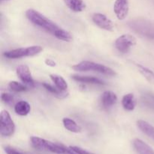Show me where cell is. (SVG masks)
Returning <instances> with one entry per match:
<instances>
[{"label": "cell", "mask_w": 154, "mask_h": 154, "mask_svg": "<svg viewBox=\"0 0 154 154\" xmlns=\"http://www.w3.org/2000/svg\"><path fill=\"white\" fill-rule=\"evenodd\" d=\"M136 38L133 35L124 34L116 39L114 45L119 52L122 54H126L130 51L132 47L136 45Z\"/></svg>", "instance_id": "52a82bcc"}, {"label": "cell", "mask_w": 154, "mask_h": 154, "mask_svg": "<svg viewBox=\"0 0 154 154\" xmlns=\"http://www.w3.org/2000/svg\"><path fill=\"white\" fill-rule=\"evenodd\" d=\"M50 78H51V79L52 80V81L54 83V84H55V86L57 88L63 90V91H66L67 90L68 84L63 77L60 76L58 75L52 74V75H50Z\"/></svg>", "instance_id": "44dd1931"}, {"label": "cell", "mask_w": 154, "mask_h": 154, "mask_svg": "<svg viewBox=\"0 0 154 154\" xmlns=\"http://www.w3.org/2000/svg\"><path fill=\"white\" fill-rule=\"evenodd\" d=\"M4 150L7 154H25L24 153H22L21 151H20V150L14 148V147H10V146H6V147H5Z\"/></svg>", "instance_id": "484cf974"}, {"label": "cell", "mask_w": 154, "mask_h": 154, "mask_svg": "<svg viewBox=\"0 0 154 154\" xmlns=\"http://www.w3.org/2000/svg\"><path fill=\"white\" fill-rule=\"evenodd\" d=\"M2 101L4 103H5L8 105H13L14 104V97L13 95L9 94L7 93H2L1 96Z\"/></svg>", "instance_id": "cb8c5ba5"}, {"label": "cell", "mask_w": 154, "mask_h": 154, "mask_svg": "<svg viewBox=\"0 0 154 154\" xmlns=\"http://www.w3.org/2000/svg\"><path fill=\"white\" fill-rule=\"evenodd\" d=\"M25 154H29V153H25Z\"/></svg>", "instance_id": "f546056e"}, {"label": "cell", "mask_w": 154, "mask_h": 154, "mask_svg": "<svg viewBox=\"0 0 154 154\" xmlns=\"http://www.w3.org/2000/svg\"><path fill=\"white\" fill-rule=\"evenodd\" d=\"M69 148H70L72 151H74L75 153L78 154H94L93 153H92V152H90L88 151V150H85V149H83L79 147H76V146H71V147H69Z\"/></svg>", "instance_id": "d4e9b609"}, {"label": "cell", "mask_w": 154, "mask_h": 154, "mask_svg": "<svg viewBox=\"0 0 154 154\" xmlns=\"http://www.w3.org/2000/svg\"><path fill=\"white\" fill-rule=\"evenodd\" d=\"M8 87L12 91L16 93H21V92H26L28 90V87L26 85L20 84L17 81H11L8 84Z\"/></svg>", "instance_id": "603a6c76"}, {"label": "cell", "mask_w": 154, "mask_h": 154, "mask_svg": "<svg viewBox=\"0 0 154 154\" xmlns=\"http://www.w3.org/2000/svg\"><path fill=\"white\" fill-rule=\"evenodd\" d=\"M17 75L23 83L29 87H34L35 82L33 80L29 69L26 65H21L17 68Z\"/></svg>", "instance_id": "9c48e42d"}, {"label": "cell", "mask_w": 154, "mask_h": 154, "mask_svg": "<svg viewBox=\"0 0 154 154\" xmlns=\"http://www.w3.org/2000/svg\"><path fill=\"white\" fill-rule=\"evenodd\" d=\"M42 51H43L42 47L35 45L25 48H18V49L5 51L3 54V56L8 59H20L23 57H34L40 54Z\"/></svg>", "instance_id": "5b68a950"}, {"label": "cell", "mask_w": 154, "mask_h": 154, "mask_svg": "<svg viewBox=\"0 0 154 154\" xmlns=\"http://www.w3.org/2000/svg\"><path fill=\"white\" fill-rule=\"evenodd\" d=\"M141 103L146 108L154 111V93L145 91L141 94Z\"/></svg>", "instance_id": "ac0fdd59"}, {"label": "cell", "mask_w": 154, "mask_h": 154, "mask_svg": "<svg viewBox=\"0 0 154 154\" xmlns=\"http://www.w3.org/2000/svg\"><path fill=\"white\" fill-rule=\"evenodd\" d=\"M31 144L32 147L37 150L42 151H48L57 154H66L69 150V147H65L63 144L51 142L36 136L32 137Z\"/></svg>", "instance_id": "3957f363"}, {"label": "cell", "mask_w": 154, "mask_h": 154, "mask_svg": "<svg viewBox=\"0 0 154 154\" xmlns=\"http://www.w3.org/2000/svg\"><path fill=\"white\" fill-rule=\"evenodd\" d=\"M63 123L64 127L69 132H74V133H79L81 132V128L75 120H72L68 117H65L63 120Z\"/></svg>", "instance_id": "d6986e66"}, {"label": "cell", "mask_w": 154, "mask_h": 154, "mask_svg": "<svg viewBox=\"0 0 154 154\" xmlns=\"http://www.w3.org/2000/svg\"><path fill=\"white\" fill-rule=\"evenodd\" d=\"M5 1H9V0H1L2 2H5Z\"/></svg>", "instance_id": "f1b7e54d"}, {"label": "cell", "mask_w": 154, "mask_h": 154, "mask_svg": "<svg viewBox=\"0 0 154 154\" xmlns=\"http://www.w3.org/2000/svg\"><path fill=\"white\" fill-rule=\"evenodd\" d=\"M93 23L99 28L106 31H113L114 28V23L106 15L101 13H96L92 17Z\"/></svg>", "instance_id": "ba28073f"}, {"label": "cell", "mask_w": 154, "mask_h": 154, "mask_svg": "<svg viewBox=\"0 0 154 154\" xmlns=\"http://www.w3.org/2000/svg\"><path fill=\"white\" fill-rule=\"evenodd\" d=\"M137 126L143 133L154 140V126L153 125L143 120H139L137 121Z\"/></svg>", "instance_id": "2e32d148"}, {"label": "cell", "mask_w": 154, "mask_h": 154, "mask_svg": "<svg viewBox=\"0 0 154 154\" xmlns=\"http://www.w3.org/2000/svg\"><path fill=\"white\" fill-rule=\"evenodd\" d=\"M133 147L138 154H154V150L142 140L135 138L133 141Z\"/></svg>", "instance_id": "7c38bea8"}, {"label": "cell", "mask_w": 154, "mask_h": 154, "mask_svg": "<svg viewBox=\"0 0 154 154\" xmlns=\"http://www.w3.org/2000/svg\"><path fill=\"white\" fill-rule=\"evenodd\" d=\"M129 5L128 0H116L114 5V11L117 19L123 20L129 14Z\"/></svg>", "instance_id": "30bf717a"}, {"label": "cell", "mask_w": 154, "mask_h": 154, "mask_svg": "<svg viewBox=\"0 0 154 154\" xmlns=\"http://www.w3.org/2000/svg\"><path fill=\"white\" fill-rule=\"evenodd\" d=\"M63 2L74 12H81L86 8V4L83 0H63Z\"/></svg>", "instance_id": "9a60e30c"}, {"label": "cell", "mask_w": 154, "mask_h": 154, "mask_svg": "<svg viewBox=\"0 0 154 154\" xmlns=\"http://www.w3.org/2000/svg\"><path fill=\"white\" fill-rule=\"evenodd\" d=\"M136 99L132 93L126 94L122 99V105L126 111H133L136 107Z\"/></svg>", "instance_id": "5bb4252c"}, {"label": "cell", "mask_w": 154, "mask_h": 154, "mask_svg": "<svg viewBox=\"0 0 154 154\" xmlns=\"http://www.w3.org/2000/svg\"><path fill=\"white\" fill-rule=\"evenodd\" d=\"M128 26L141 37L154 41V23L150 20L135 18L128 22Z\"/></svg>", "instance_id": "7a4b0ae2"}, {"label": "cell", "mask_w": 154, "mask_h": 154, "mask_svg": "<svg viewBox=\"0 0 154 154\" xmlns=\"http://www.w3.org/2000/svg\"><path fill=\"white\" fill-rule=\"evenodd\" d=\"M0 120V133L2 136L10 137L13 135L15 132V124L7 111H2Z\"/></svg>", "instance_id": "8992f818"}, {"label": "cell", "mask_w": 154, "mask_h": 154, "mask_svg": "<svg viewBox=\"0 0 154 154\" xmlns=\"http://www.w3.org/2000/svg\"><path fill=\"white\" fill-rule=\"evenodd\" d=\"M72 69L78 72L93 71V72H99V73L109 75V76H115L116 75L115 71H114L111 68L92 61H82L72 66Z\"/></svg>", "instance_id": "277c9868"}, {"label": "cell", "mask_w": 154, "mask_h": 154, "mask_svg": "<svg viewBox=\"0 0 154 154\" xmlns=\"http://www.w3.org/2000/svg\"><path fill=\"white\" fill-rule=\"evenodd\" d=\"M45 63L47 66H51V67H54V66H56V65H57L56 62L54 61V60H51V59H46V60H45Z\"/></svg>", "instance_id": "4316f807"}, {"label": "cell", "mask_w": 154, "mask_h": 154, "mask_svg": "<svg viewBox=\"0 0 154 154\" xmlns=\"http://www.w3.org/2000/svg\"><path fill=\"white\" fill-rule=\"evenodd\" d=\"M26 16L27 19L34 25L38 26L48 32L52 34L59 40L63 42H71L72 40V36L70 32L63 29L54 21L48 19L47 17L37 11L34 9H29L26 12Z\"/></svg>", "instance_id": "6da1fadb"}, {"label": "cell", "mask_w": 154, "mask_h": 154, "mask_svg": "<svg viewBox=\"0 0 154 154\" xmlns=\"http://www.w3.org/2000/svg\"><path fill=\"white\" fill-rule=\"evenodd\" d=\"M135 66L138 68V71L150 83L154 84V72L150 69L149 68L145 67V66H142L141 64H136Z\"/></svg>", "instance_id": "7402d4cb"}, {"label": "cell", "mask_w": 154, "mask_h": 154, "mask_svg": "<svg viewBox=\"0 0 154 154\" xmlns=\"http://www.w3.org/2000/svg\"><path fill=\"white\" fill-rule=\"evenodd\" d=\"M43 87H45L47 91H48L59 99H64L68 96V93H66V91H63V90L57 88V87H54L53 85H51L48 83H43Z\"/></svg>", "instance_id": "ffe728a7"}, {"label": "cell", "mask_w": 154, "mask_h": 154, "mask_svg": "<svg viewBox=\"0 0 154 154\" xmlns=\"http://www.w3.org/2000/svg\"><path fill=\"white\" fill-rule=\"evenodd\" d=\"M31 107L26 101H19L14 105V111L20 116H26L30 112Z\"/></svg>", "instance_id": "e0dca14e"}, {"label": "cell", "mask_w": 154, "mask_h": 154, "mask_svg": "<svg viewBox=\"0 0 154 154\" xmlns=\"http://www.w3.org/2000/svg\"><path fill=\"white\" fill-rule=\"evenodd\" d=\"M100 105L102 108L108 110L112 108L117 102V96L111 91H105L100 97Z\"/></svg>", "instance_id": "8fae6325"}, {"label": "cell", "mask_w": 154, "mask_h": 154, "mask_svg": "<svg viewBox=\"0 0 154 154\" xmlns=\"http://www.w3.org/2000/svg\"><path fill=\"white\" fill-rule=\"evenodd\" d=\"M72 78L75 81L81 83H84V84H96V85H105V81H102L99 78H96V77L92 76H83V75H73Z\"/></svg>", "instance_id": "4fadbf2b"}, {"label": "cell", "mask_w": 154, "mask_h": 154, "mask_svg": "<svg viewBox=\"0 0 154 154\" xmlns=\"http://www.w3.org/2000/svg\"><path fill=\"white\" fill-rule=\"evenodd\" d=\"M66 154H78V153H75L74 151H72V150L69 147V150H68L67 153H66Z\"/></svg>", "instance_id": "83f0119b"}]
</instances>
